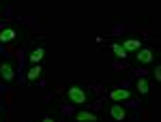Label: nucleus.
<instances>
[{"label":"nucleus","instance_id":"f257e3e1","mask_svg":"<svg viewBox=\"0 0 161 122\" xmlns=\"http://www.w3.org/2000/svg\"><path fill=\"white\" fill-rule=\"evenodd\" d=\"M67 97L71 98L73 103H86L88 94H86V90H84V88H80V86H71V88L67 90Z\"/></svg>","mask_w":161,"mask_h":122},{"label":"nucleus","instance_id":"f03ea898","mask_svg":"<svg viewBox=\"0 0 161 122\" xmlns=\"http://www.w3.org/2000/svg\"><path fill=\"white\" fill-rule=\"evenodd\" d=\"M0 77H2L4 82H13L15 71H13V66L9 64V62H2V64H0Z\"/></svg>","mask_w":161,"mask_h":122},{"label":"nucleus","instance_id":"7ed1b4c3","mask_svg":"<svg viewBox=\"0 0 161 122\" xmlns=\"http://www.w3.org/2000/svg\"><path fill=\"white\" fill-rule=\"evenodd\" d=\"M110 97H112V101H127V98L131 97V92L127 88H114L110 92Z\"/></svg>","mask_w":161,"mask_h":122},{"label":"nucleus","instance_id":"20e7f679","mask_svg":"<svg viewBox=\"0 0 161 122\" xmlns=\"http://www.w3.org/2000/svg\"><path fill=\"white\" fill-rule=\"evenodd\" d=\"M155 60V54L150 51V49H137V62H142V64H148V62Z\"/></svg>","mask_w":161,"mask_h":122},{"label":"nucleus","instance_id":"39448f33","mask_svg":"<svg viewBox=\"0 0 161 122\" xmlns=\"http://www.w3.org/2000/svg\"><path fill=\"white\" fill-rule=\"evenodd\" d=\"M17 37V30L15 28H4V30H0V43H9L13 39Z\"/></svg>","mask_w":161,"mask_h":122},{"label":"nucleus","instance_id":"423d86ee","mask_svg":"<svg viewBox=\"0 0 161 122\" xmlns=\"http://www.w3.org/2000/svg\"><path fill=\"white\" fill-rule=\"evenodd\" d=\"M43 56H45V49H43V47H37V49H32V51H30L28 60L32 62V64H39V62L43 60Z\"/></svg>","mask_w":161,"mask_h":122},{"label":"nucleus","instance_id":"0eeeda50","mask_svg":"<svg viewBox=\"0 0 161 122\" xmlns=\"http://www.w3.org/2000/svg\"><path fill=\"white\" fill-rule=\"evenodd\" d=\"M41 71H43V69H41L39 64H32V66L28 69V73H26V79H28V82H35V79H39V77H41Z\"/></svg>","mask_w":161,"mask_h":122},{"label":"nucleus","instance_id":"6e6552de","mask_svg":"<svg viewBox=\"0 0 161 122\" xmlns=\"http://www.w3.org/2000/svg\"><path fill=\"white\" fill-rule=\"evenodd\" d=\"M110 114H112V118H114V120H125V118H127V114H125V109L120 107V105H112Z\"/></svg>","mask_w":161,"mask_h":122},{"label":"nucleus","instance_id":"1a4fd4ad","mask_svg":"<svg viewBox=\"0 0 161 122\" xmlns=\"http://www.w3.org/2000/svg\"><path fill=\"white\" fill-rule=\"evenodd\" d=\"M123 47L127 49V51H137V49L142 47V43H140L137 39H127V41L123 43Z\"/></svg>","mask_w":161,"mask_h":122},{"label":"nucleus","instance_id":"9d476101","mask_svg":"<svg viewBox=\"0 0 161 122\" xmlns=\"http://www.w3.org/2000/svg\"><path fill=\"white\" fill-rule=\"evenodd\" d=\"M75 118H77V120H88V122H95V120H97V116H95L92 111H77V114H75Z\"/></svg>","mask_w":161,"mask_h":122},{"label":"nucleus","instance_id":"9b49d317","mask_svg":"<svg viewBox=\"0 0 161 122\" xmlns=\"http://www.w3.org/2000/svg\"><path fill=\"white\" fill-rule=\"evenodd\" d=\"M112 51H114L118 58H125V56H127V49H125L120 43H112Z\"/></svg>","mask_w":161,"mask_h":122},{"label":"nucleus","instance_id":"f8f14e48","mask_svg":"<svg viewBox=\"0 0 161 122\" xmlns=\"http://www.w3.org/2000/svg\"><path fill=\"white\" fill-rule=\"evenodd\" d=\"M137 90H140V94H146V92H148V82H146L144 77L137 79Z\"/></svg>","mask_w":161,"mask_h":122},{"label":"nucleus","instance_id":"ddd939ff","mask_svg":"<svg viewBox=\"0 0 161 122\" xmlns=\"http://www.w3.org/2000/svg\"><path fill=\"white\" fill-rule=\"evenodd\" d=\"M155 79H161V66L155 69Z\"/></svg>","mask_w":161,"mask_h":122}]
</instances>
